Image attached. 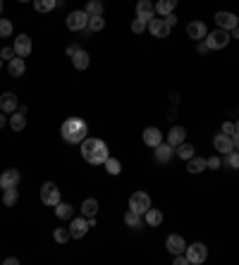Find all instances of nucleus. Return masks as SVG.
<instances>
[{"label": "nucleus", "mask_w": 239, "mask_h": 265, "mask_svg": "<svg viewBox=\"0 0 239 265\" xmlns=\"http://www.w3.org/2000/svg\"><path fill=\"white\" fill-rule=\"evenodd\" d=\"M0 12H2V0H0Z\"/></svg>", "instance_id": "obj_55"}, {"label": "nucleus", "mask_w": 239, "mask_h": 265, "mask_svg": "<svg viewBox=\"0 0 239 265\" xmlns=\"http://www.w3.org/2000/svg\"><path fill=\"white\" fill-rule=\"evenodd\" d=\"M65 26L70 29V31H84V29L88 26V14H86V10L70 12V14H67V19H65Z\"/></svg>", "instance_id": "obj_4"}, {"label": "nucleus", "mask_w": 239, "mask_h": 265, "mask_svg": "<svg viewBox=\"0 0 239 265\" xmlns=\"http://www.w3.org/2000/svg\"><path fill=\"white\" fill-rule=\"evenodd\" d=\"M5 122H8V112H2V110H0V129L5 127Z\"/></svg>", "instance_id": "obj_47"}, {"label": "nucleus", "mask_w": 239, "mask_h": 265, "mask_svg": "<svg viewBox=\"0 0 239 265\" xmlns=\"http://www.w3.org/2000/svg\"><path fill=\"white\" fill-rule=\"evenodd\" d=\"M222 132H225V134H230V136H232V134L237 132V129H234V122H225V124H222Z\"/></svg>", "instance_id": "obj_43"}, {"label": "nucleus", "mask_w": 239, "mask_h": 265, "mask_svg": "<svg viewBox=\"0 0 239 265\" xmlns=\"http://www.w3.org/2000/svg\"><path fill=\"white\" fill-rule=\"evenodd\" d=\"M82 155H84V160H86L88 165H103L106 160L110 158V151L106 141H100V139H84L82 141Z\"/></svg>", "instance_id": "obj_1"}, {"label": "nucleus", "mask_w": 239, "mask_h": 265, "mask_svg": "<svg viewBox=\"0 0 239 265\" xmlns=\"http://www.w3.org/2000/svg\"><path fill=\"white\" fill-rule=\"evenodd\" d=\"M146 26H148V22L142 19V17H136V19L132 22V31H134V33H144V31H146Z\"/></svg>", "instance_id": "obj_39"}, {"label": "nucleus", "mask_w": 239, "mask_h": 265, "mask_svg": "<svg viewBox=\"0 0 239 265\" xmlns=\"http://www.w3.org/2000/svg\"><path fill=\"white\" fill-rule=\"evenodd\" d=\"M216 24L218 29H225V31H232L234 26H239V17L232 14V12H216Z\"/></svg>", "instance_id": "obj_9"}, {"label": "nucleus", "mask_w": 239, "mask_h": 265, "mask_svg": "<svg viewBox=\"0 0 239 265\" xmlns=\"http://www.w3.org/2000/svg\"><path fill=\"white\" fill-rule=\"evenodd\" d=\"M60 134L67 144H82L88 134V124L82 117H67L60 127Z\"/></svg>", "instance_id": "obj_2"}, {"label": "nucleus", "mask_w": 239, "mask_h": 265, "mask_svg": "<svg viewBox=\"0 0 239 265\" xmlns=\"http://www.w3.org/2000/svg\"><path fill=\"white\" fill-rule=\"evenodd\" d=\"M184 254H186V258H189V265H198L208 258V249H206V244L196 242V244H192V246H186Z\"/></svg>", "instance_id": "obj_6"}, {"label": "nucleus", "mask_w": 239, "mask_h": 265, "mask_svg": "<svg viewBox=\"0 0 239 265\" xmlns=\"http://www.w3.org/2000/svg\"><path fill=\"white\" fill-rule=\"evenodd\" d=\"M0 110L8 112V115L17 110V96H14L12 91H5V93H0Z\"/></svg>", "instance_id": "obj_21"}, {"label": "nucleus", "mask_w": 239, "mask_h": 265, "mask_svg": "<svg viewBox=\"0 0 239 265\" xmlns=\"http://www.w3.org/2000/svg\"><path fill=\"white\" fill-rule=\"evenodd\" d=\"M206 45L210 48V50H222V48H228L230 43V31H225V29H213V31L206 33Z\"/></svg>", "instance_id": "obj_3"}, {"label": "nucleus", "mask_w": 239, "mask_h": 265, "mask_svg": "<svg viewBox=\"0 0 239 265\" xmlns=\"http://www.w3.org/2000/svg\"><path fill=\"white\" fill-rule=\"evenodd\" d=\"M20 179H22V175H20L17 170H5V172L0 175V189H17Z\"/></svg>", "instance_id": "obj_15"}, {"label": "nucleus", "mask_w": 239, "mask_h": 265, "mask_svg": "<svg viewBox=\"0 0 239 265\" xmlns=\"http://www.w3.org/2000/svg\"><path fill=\"white\" fill-rule=\"evenodd\" d=\"M20 201V191L17 189H2V203L5 206H14Z\"/></svg>", "instance_id": "obj_32"}, {"label": "nucleus", "mask_w": 239, "mask_h": 265, "mask_svg": "<svg viewBox=\"0 0 239 265\" xmlns=\"http://www.w3.org/2000/svg\"><path fill=\"white\" fill-rule=\"evenodd\" d=\"M12 36V22L10 19H0V38Z\"/></svg>", "instance_id": "obj_38"}, {"label": "nucleus", "mask_w": 239, "mask_h": 265, "mask_svg": "<svg viewBox=\"0 0 239 265\" xmlns=\"http://www.w3.org/2000/svg\"><path fill=\"white\" fill-rule=\"evenodd\" d=\"M12 132H22L24 127H26V108H20V110H14L10 115V120H8Z\"/></svg>", "instance_id": "obj_13"}, {"label": "nucleus", "mask_w": 239, "mask_h": 265, "mask_svg": "<svg viewBox=\"0 0 239 265\" xmlns=\"http://www.w3.org/2000/svg\"><path fill=\"white\" fill-rule=\"evenodd\" d=\"M24 72H26V62H24V57H12L10 62H8V74L14 79L24 77Z\"/></svg>", "instance_id": "obj_20"}, {"label": "nucleus", "mask_w": 239, "mask_h": 265, "mask_svg": "<svg viewBox=\"0 0 239 265\" xmlns=\"http://www.w3.org/2000/svg\"><path fill=\"white\" fill-rule=\"evenodd\" d=\"M60 0H34V7H36V12H50V10H55V5H58Z\"/></svg>", "instance_id": "obj_31"}, {"label": "nucleus", "mask_w": 239, "mask_h": 265, "mask_svg": "<svg viewBox=\"0 0 239 265\" xmlns=\"http://www.w3.org/2000/svg\"><path fill=\"white\" fill-rule=\"evenodd\" d=\"M103 29H106V19H103V14L88 17V31H103Z\"/></svg>", "instance_id": "obj_35"}, {"label": "nucleus", "mask_w": 239, "mask_h": 265, "mask_svg": "<svg viewBox=\"0 0 239 265\" xmlns=\"http://www.w3.org/2000/svg\"><path fill=\"white\" fill-rule=\"evenodd\" d=\"M86 14H88V17L103 14V0H88V2H86Z\"/></svg>", "instance_id": "obj_34"}, {"label": "nucleus", "mask_w": 239, "mask_h": 265, "mask_svg": "<svg viewBox=\"0 0 239 265\" xmlns=\"http://www.w3.org/2000/svg\"><path fill=\"white\" fill-rule=\"evenodd\" d=\"M184 139H186V129L180 127V124H174L172 129L168 132V144L172 146V148H177L180 144H184Z\"/></svg>", "instance_id": "obj_19"}, {"label": "nucleus", "mask_w": 239, "mask_h": 265, "mask_svg": "<svg viewBox=\"0 0 239 265\" xmlns=\"http://www.w3.org/2000/svg\"><path fill=\"white\" fill-rule=\"evenodd\" d=\"M148 208H151V196L146 191H134L130 196V210H136V213L144 215Z\"/></svg>", "instance_id": "obj_7"}, {"label": "nucleus", "mask_w": 239, "mask_h": 265, "mask_svg": "<svg viewBox=\"0 0 239 265\" xmlns=\"http://www.w3.org/2000/svg\"><path fill=\"white\" fill-rule=\"evenodd\" d=\"M225 165L232 167V170H239V151H232V153L225 155Z\"/></svg>", "instance_id": "obj_37"}, {"label": "nucleus", "mask_w": 239, "mask_h": 265, "mask_svg": "<svg viewBox=\"0 0 239 265\" xmlns=\"http://www.w3.org/2000/svg\"><path fill=\"white\" fill-rule=\"evenodd\" d=\"M103 167H106V172H108V175H112V177H118L120 172H122V163H120L118 158H112V155H110L108 160L103 163Z\"/></svg>", "instance_id": "obj_30"}, {"label": "nucleus", "mask_w": 239, "mask_h": 265, "mask_svg": "<svg viewBox=\"0 0 239 265\" xmlns=\"http://www.w3.org/2000/svg\"><path fill=\"white\" fill-rule=\"evenodd\" d=\"M53 239L58 244H65L67 239H72V234H70V227H67V230H65V227H58V230L53 232Z\"/></svg>", "instance_id": "obj_36"}, {"label": "nucleus", "mask_w": 239, "mask_h": 265, "mask_svg": "<svg viewBox=\"0 0 239 265\" xmlns=\"http://www.w3.org/2000/svg\"><path fill=\"white\" fill-rule=\"evenodd\" d=\"M148 31H151L153 38H168L170 36V24L165 22V17H160V14H156L153 19H148V26H146Z\"/></svg>", "instance_id": "obj_5"}, {"label": "nucleus", "mask_w": 239, "mask_h": 265, "mask_svg": "<svg viewBox=\"0 0 239 265\" xmlns=\"http://www.w3.org/2000/svg\"><path fill=\"white\" fill-rule=\"evenodd\" d=\"M177 2H180V0H158V5H156V14H160V17H165V14H170V12H174V7H177Z\"/></svg>", "instance_id": "obj_27"}, {"label": "nucleus", "mask_w": 239, "mask_h": 265, "mask_svg": "<svg viewBox=\"0 0 239 265\" xmlns=\"http://www.w3.org/2000/svg\"><path fill=\"white\" fill-rule=\"evenodd\" d=\"M165 249H168L172 256L184 254V251H186V242L180 237V234H170V237L165 239Z\"/></svg>", "instance_id": "obj_12"}, {"label": "nucleus", "mask_w": 239, "mask_h": 265, "mask_svg": "<svg viewBox=\"0 0 239 265\" xmlns=\"http://www.w3.org/2000/svg\"><path fill=\"white\" fill-rule=\"evenodd\" d=\"M144 144L156 148L158 144H163V132L158 129V127H146L144 129Z\"/></svg>", "instance_id": "obj_16"}, {"label": "nucleus", "mask_w": 239, "mask_h": 265, "mask_svg": "<svg viewBox=\"0 0 239 265\" xmlns=\"http://www.w3.org/2000/svg\"><path fill=\"white\" fill-rule=\"evenodd\" d=\"M88 62H91V57H88V53H86V50H82V48L72 55V65H74L76 69H86Z\"/></svg>", "instance_id": "obj_26"}, {"label": "nucleus", "mask_w": 239, "mask_h": 265, "mask_svg": "<svg viewBox=\"0 0 239 265\" xmlns=\"http://www.w3.org/2000/svg\"><path fill=\"white\" fill-rule=\"evenodd\" d=\"M196 43H198V45H196V50H198L201 55H206L208 50H210V48H208V45H206V41H196Z\"/></svg>", "instance_id": "obj_44"}, {"label": "nucleus", "mask_w": 239, "mask_h": 265, "mask_svg": "<svg viewBox=\"0 0 239 265\" xmlns=\"http://www.w3.org/2000/svg\"><path fill=\"white\" fill-rule=\"evenodd\" d=\"M136 17H142V19H153L156 17V5H153L151 0H139L136 2Z\"/></svg>", "instance_id": "obj_18"}, {"label": "nucleus", "mask_w": 239, "mask_h": 265, "mask_svg": "<svg viewBox=\"0 0 239 265\" xmlns=\"http://www.w3.org/2000/svg\"><path fill=\"white\" fill-rule=\"evenodd\" d=\"M144 222L148 225V227H158L160 222H163V213L158 208H148L146 213H144Z\"/></svg>", "instance_id": "obj_25"}, {"label": "nucleus", "mask_w": 239, "mask_h": 265, "mask_svg": "<svg viewBox=\"0 0 239 265\" xmlns=\"http://www.w3.org/2000/svg\"><path fill=\"white\" fill-rule=\"evenodd\" d=\"M41 201H44V206H58L60 203V191L53 182H46L41 187Z\"/></svg>", "instance_id": "obj_8"}, {"label": "nucleus", "mask_w": 239, "mask_h": 265, "mask_svg": "<svg viewBox=\"0 0 239 265\" xmlns=\"http://www.w3.org/2000/svg\"><path fill=\"white\" fill-rule=\"evenodd\" d=\"M204 170H206V158L192 155V158L186 160V172H192V175H198V172H204Z\"/></svg>", "instance_id": "obj_24"}, {"label": "nucleus", "mask_w": 239, "mask_h": 265, "mask_svg": "<svg viewBox=\"0 0 239 265\" xmlns=\"http://www.w3.org/2000/svg\"><path fill=\"white\" fill-rule=\"evenodd\" d=\"M14 53H17V57H26L29 53H32V36H26V33H20L17 38H14Z\"/></svg>", "instance_id": "obj_11"}, {"label": "nucleus", "mask_w": 239, "mask_h": 265, "mask_svg": "<svg viewBox=\"0 0 239 265\" xmlns=\"http://www.w3.org/2000/svg\"><path fill=\"white\" fill-rule=\"evenodd\" d=\"M172 155H174V148L168 144V141H163V144L156 146V160H158V163H170V160H172Z\"/></svg>", "instance_id": "obj_22"}, {"label": "nucleus", "mask_w": 239, "mask_h": 265, "mask_svg": "<svg viewBox=\"0 0 239 265\" xmlns=\"http://www.w3.org/2000/svg\"><path fill=\"white\" fill-rule=\"evenodd\" d=\"M213 146H216L218 153H222V155H228V153H232V151H234V146H232V136H230V134H225V132L216 134Z\"/></svg>", "instance_id": "obj_10"}, {"label": "nucleus", "mask_w": 239, "mask_h": 265, "mask_svg": "<svg viewBox=\"0 0 239 265\" xmlns=\"http://www.w3.org/2000/svg\"><path fill=\"white\" fill-rule=\"evenodd\" d=\"M0 57H2V60H8V62H10L12 57H17V53H14V48H12V45H5V48H2V50H0Z\"/></svg>", "instance_id": "obj_40"}, {"label": "nucleus", "mask_w": 239, "mask_h": 265, "mask_svg": "<svg viewBox=\"0 0 239 265\" xmlns=\"http://www.w3.org/2000/svg\"><path fill=\"white\" fill-rule=\"evenodd\" d=\"M220 165H222V163H220V158H218V155H213V158H208V160H206V167H210V170H218Z\"/></svg>", "instance_id": "obj_41"}, {"label": "nucleus", "mask_w": 239, "mask_h": 265, "mask_svg": "<svg viewBox=\"0 0 239 265\" xmlns=\"http://www.w3.org/2000/svg\"><path fill=\"white\" fill-rule=\"evenodd\" d=\"M206 33H208V29H206V24L204 22H189L186 24V36L194 38V41H204Z\"/></svg>", "instance_id": "obj_17"}, {"label": "nucleus", "mask_w": 239, "mask_h": 265, "mask_svg": "<svg viewBox=\"0 0 239 265\" xmlns=\"http://www.w3.org/2000/svg\"><path fill=\"white\" fill-rule=\"evenodd\" d=\"M17 263H20L17 258H5V265H17Z\"/></svg>", "instance_id": "obj_51"}, {"label": "nucleus", "mask_w": 239, "mask_h": 265, "mask_svg": "<svg viewBox=\"0 0 239 265\" xmlns=\"http://www.w3.org/2000/svg\"><path fill=\"white\" fill-rule=\"evenodd\" d=\"M170 100H172V103H180V93H177V91H170Z\"/></svg>", "instance_id": "obj_48"}, {"label": "nucleus", "mask_w": 239, "mask_h": 265, "mask_svg": "<svg viewBox=\"0 0 239 265\" xmlns=\"http://www.w3.org/2000/svg\"><path fill=\"white\" fill-rule=\"evenodd\" d=\"M96 213H98V201L96 199H86L82 203V215H84V218H96Z\"/></svg>", "instance_id": "obj_29"}, {"label": "nucleus", "mask_w": 239, "mask_h": 265, "mask_svg": "<svg viewBox=\"0 0 239 265\" xmlns=\"http://www.w3.org/2000/svg\"><path fill=\"white\" fill-rule=\"evenodd\" d=\"M174 153H177V158H182V160H189L192 155H196L192 144H180L177 148H174Z\"/></svg>", "instance_id": "obj_33"}, {"label": "nucleus", "mask_w": 239, "mask_h": 265, "mask_svg": "<svg viewBox=\"0 0 239 265\" xmlns=\"http://www.w3.org/2000/svg\"><path fill=\"white\" fill-rule=\"evenodd\" d=\"M2 62H5V60H2V57H0V67H2Z\"/></svg>", "instance_id": "obj_54"}, {"label": "nucleus", "mask_w": 239, "mask_h": 265, "mask_svg": "<svg viewBox=\"0 0 239 265\" xmlns=\"http://www.w3.org/2000/svg\"><path fill=\"white\" fill-rule=\"evenodd\" d=\"M20 2H34V0H20Z\"/></svg>", "instance_id": "obj_53"}, {"label": "nucleus", "mask_w": 239, "mask_h": 265, "mask_svg": "<svg viewBox=\"0 0 239 265\" xmlns=\"http://www.w3.org/2000/svg\"><path fill=\"white\" fill-rule=\"evenodd\" d=\"M88 232V220L82 215V218H72V225H70V234L72 239H82L84 234Z\"/></svg>", "instance_id": "obj_14"}, {"label": "nucleus", "mask_w": 239, "mask_h": 265, "mask_svg": "<svg viewBox=\"0 0 239 265\" xmlns=\"http://www.w3.org/2000/svg\"><path fill=\"white\" fill-rule=\"evenodd\" d=\"M230 38H237V41H239V26H234V29L230 31Z\"/></svg>", "instance_id": "obj_50"}, {"label": "nucleus", "mask_w": 239, "mask_h": 265, "mask_svg": "<svg viewBox=\"0 0 239 265\" xmlns=\"http://www.w3.org/2000/svg\"><path fill=\"white\" fill-rule=\"evenodd\" d=\"M55 215H58L60 220H72V218H74V208H72L70 203H58V206H55Z\"/></svg>", "instance_id": "obj_28"}, {"label": "nucleus", "mask_w": 239, "mask_h": 265, "mask_svg": "<svg viewBox=\"0 0 239 265\" xmlns=\"http://www.w3.org/2000/svg\"><path fill=\"white\" fill-rule=\"evenodd\" d=\"M234 129H237V132H239V120H237V122H234Z\"/></svg>", "instance_id": "obj_52"}, {"label": "nucleus", "mask_w": 239, "mask_h": 265, "mask_svg": "<svg viewBox=\"0 0 239 265\" xmlns=\"http://www.w3.org/2000/svg\"><path fill=\"white\" fill-rule=\"evenodd\" d=\"M124 225H127L130 230H142L144 227V215L142 213H136V210H127V213H124Z\"/></svg>", "instance_id": "obj_23"}, {"label": "nucleus", "mask_w": 239, "mask_h": 265, "mask_svg": "<svg viewBox=\"0 0 239 265\" xmlns=\"http://www.w3.org/2000/svg\"><path fill=\"white\" fill-rule=\"evenodd\" d=\"M232 146H234V151H239V132L232 134Z\"/></svg>", "instance_id": "obj_46"}, {"label": "nucleus", "mask_w": 239, "mask_h": 265, "mask_svg": "<svg viewBox=\"0 0 239 265\" xmlns=\"http://www.w3.org/2000/svg\"><path fill=\"white\" fill-rule=\"evenodd\" d=\"M172 263L174 265H189V258H186V254H177Z\"/></svg>", "instance_id": "obj_42"}, {"label": "nucleus", "mask_w": 239, "mask_h": 265, "mask_svg": "<svg viewBox=\"0 0 239 265\" xmlns=\"http://www.w3.org/2000/svg\"><path fill=\"white\" fill-rule=\"evenodd\" d=\"M165 22L170 24V26H174V24H177V14H174V12H170V14H165Z\"/></svg>", "instance_id": "obj_45"}, {"label": "nucleus", "mask_w": 239, "mask_h": 265, "mask_svg": "<svg viewBox=\"0 0 239 265\" xmlns=\"http://www.w3.org/2000/svg\"><path fill=\"white\" fill-rule=\"evenodd\" d=\"M76 50H79V45H70V48H67V55L72 57V55H74V53H76Z\"/></svg>", "instance_id": "obj_49"}]
</instances>
